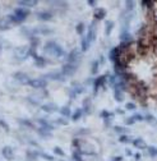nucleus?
I'll return each instance as SVG.
<instances>
[{
	"mask_svg": "<svg viewBox=\"0 0 157 161\" xmlns=\"http://www.w3.org/2000/svg\"><path fill=\"white\" fill-rule=\"evenodd\" d=\"M134 159H135V161H139V160H141V154H139V152H138V154H135Z\"/></svg>",
	"mask_w": 157,
	"mask_h": 161,
	"instance_id": "obj_63",
	"label": "nucleus"
},
{
	"mask_svg": "<svg viewBox=\"0 0 157 161\" xmlns=\"http://www.w3.org/2000/svg\"><path fill=\"white\" fill-rule=\"evenodd\" d=\"M52 151H54V154H55L56 156H60V157H64V156H65V152H64L62 148H60L59 146H55Z\"/></svg>",
	"mask_w": 157,
	"mask_h": 161,
	"instance_id": "obj_45",
	"label": "nucleus"
},
{
	"mask_svg": "<svg viewBox=\"0 0 157 161\" xmlns=\"http://www.w3.org/2000/svg\"><path fill=\"white\" fill-rule=\"evenodd\" d=\"M90 46H91V45L88 44V41H87L86 36H82V37H81V51H82V53H86L87 50H88Z\"/></svg>",
	"mask_w": 157,
	"mask_h": 161,
	"instance_id": "obj_33",
	"label": "nucleus"
},
{
	"mask_svg": "<svg viewBox=\"0 0 157 161\" xmlns=\"http://www.w3.org/2000/svg\"><path fill=\"white\" fill-rule=\"evenodd\" d=\"M132 143H133V146L137 147L138 150H146V148L148 147V146H147V143H146V141H144L143 138H141V137L134 138Z\"/></svg>",
	"mask_w": 157,
	"mask_h": 161,
	"instance_id": "obj_21",
	"label": "nucleus"
},
{
	"mask_svg": "<svg viewBox=\"0 0 157 161\" xmlns=\"http://www.w3.org/2000/svg\"><path fill=\"white\" fill-rule=\"evenodd\" d=\"M17 4H18L19 6L22 8H33V6H36L38 4L37 0H19V2H17Z\"/></svg>",
	"mask_w": 157,
	"mask_h": 161,
	"instance_id": "obj_20",
	"label": "nucleus"
},
{
	"mask_svg": "<svg viewBox=\"0 0 157 161\" xmlns=\"http://www.w3.org/2000/svg\"><path fill=\"white\" fill-rule=\"evenodd\" d=\"M78 70V64H73V63H65L62 66V73L65 77H73Z\"/></svg>",
	"mask_w": 157,
	"mask_h": 161,
	"instance_id": "obj_8",
	"label": "nucleus"
},
{
	"mask_svg": "<svg viewBox=\"0 0 157 161\" xmlns=\"http://www.w3.org/2000/svg\"><path fill=\"white\" fill-rule=\"evenodd\" d=\"M2 155L5 160H13L14 159V150L10 147V146H4L2 148Z\"/></svg>",
	"mask_w": 157,
	"mask_h": 161,
	"instance_id": "obj_16",
	"label": "nucleus"
},
{
	"mask_svg": "<svg viewBox=\"0 0 157 161\" xmlns=\"http://www.w3.org/2000/svg\"><path fill=\"white\" fill-rule=\"evenodd\" d=\"M134 8H135V2H133V0H127L125 2V10L134 12Z\"/></svg>",
	"mask_w": 157,
	"mask_h": 161,
	"instance_id": "obj_41",
	"label": "nucleus"
},
{
	"mask_svg": "<svg viewBox=\"0 0 157 161\" xmlns=\"http://www.w3.org/2000/svg\"><path fill=\"white\" fill-rule=\"evenodd\" d=\"M121 56H123V53H121L118 47H112L110 51H109V59H110L112 63H115L116 60H119Z\"/></svg>",
	"mask_w": 157,
	"mask_h": 161,
	"instance_id": "obj_15",
	"label": "nucleus"
},
{
	"mask_svg": "<svg viewBox=\"0 0 157 161\" xmlns=\"http://www.w3.org/2000/svg\"><path fill=\"white\" fill-rule=\"evenodd\" d=\"M18 123L21 124V125H23V127H26V128H28V129H36V124H34L32 120H30V119H18Z\"/></svg>",
	"mask_w": 157,
	"mask_h": 161,
	"instance_id": "obj_26",
	"label": "nucleus"
},
{
	"mask_svg": "<svg viewBox=\"0 0 157 161\" xmlns=\"http://www.w3.org/2000/svg\"><path fill=\"white\" fill-rule=\"evenodd\" d=\"M28 40H30V42H31L30 47L33 49V50H36V47L40 45V38L36 37V36H33V37H31V38H28Z\"/></svg>",
	"mask_w": 157,
	"mask_h": 161,
	"instance_id": "obj_39",
	"label": "nucleus"
},
{
	"mask_svg": "<svg viewBox=\"0 0 157 161\" xmlns=\"http://www.w3.org/2000/svg\"><path fill=\"white\" fill-rule=\"evenodd\" d=\"M87 41H88V44H93L97 38V21H92L88 26V30H87V36H86Z\"/></svg>",
	"mask_w": 157,
	"mask_h": 161,
	"instance_id": "obj_3",
	"label": "nucleus"
},
{
	"mask_svg": "<svg viewBox=\"0 0 157 161\" xmlns=\"http://www.w3.org/2000/svg\"><path fill=\"white\" fill-rule=\"evenodd\" d=\"M93 82H95V78H88L86 81V84H93Z\"/></svg>",
	"mask_w": 157,
	"mask_h": 161,
	"instance_id": "obj_62",
	"label": "nucleus"
},
{
	"mask_svg": "<svg viewBox=\"0 0 157 161\" xmlns=\"http://www.w3.org/2000/svg\"><path fill=\"white\" fill-rule=\"evenodd\" d=\"M55 123H56L58 125H68V124H69V120L62 116V118H58V119L55 120Z\"/></svg>",
	"mask_w": 157,
	"mask_h": 161,
	"instance_id": "obj_46",
	"label": "nucleus"
},
{
	"mask_svg": "<svg viewBox=\"0 0 157 161\" xmlns=\"http://www.w3.org/2000/svg\"><path fill=\"white\" fill-rule=\"evenodd\" d=\"M42 78H45L46 81H54V82H62L64 83L66 81V77L62 73V72H59V70H55V72H49L46 74H43L42 75Z\"/></svg>",
	"mask_w": 157,
	"mask_h": 161,
	"instance_id": "obj_4",
	"label": "nucleus"
},
{
	"mask_svg": "<svg viewBox=\"0 0 157 161\" xmlns=\"http://www.w3.org/2000/svg\"><path fill=\"white\" fill-rule=\"evenodd\" d=\"M27 101H28L31 105H33V106H40V105H41V101L37 100L34 96H28V97H27Z\"/></svg>",
	"mask_w": 157,
	"mask_h": 161,
	"instance_id": "obj_44",
	"label": "nucleus"
},
{
	"mask_svg": "<svg viewBox=\"0 0 157 161\" xmlns=\"http://www.w3.org/2000/svg\"><path fill=\"white\" fill-rule=\"evenodd\" d=\"M133 119H134L135 122H144V115H142L141 113H135V114L133 115Z\"/></svg>",
	"mask_w": 157,
	"mask_h": 161,
	"instance_id": "obj_51",
	"label": "nucleus"
},
{
	"mask_svg": "<svg viewBox=\"0 0 157 161\" xmlns=\"http://www.w3.org/2000/svg\"><path fill=\"white\" fill-rule=\"evenodd\" d=\"M105 62H106V60H105V56H103V55H100L99 64H100V65H103V64H105Z\"/></svg>",
	"mask_w": 157,
	"mask_h": 161,
	"instance_id": "obj_59",
	"label": "nucleus"
},
{
	"mask_svg": "<svg viewBox=\"0 0 157 161\" xmlns=\"http://www.w3.org/2000/svg\"><path fill=\"white\" fill-rule=\"evenodd\" d=\"M93 17H95V21H102L106 17V9H103V8H96L93 10Z\"/></svg>",
	"mask_w": 157,
	"mask_h": 161,
	"instance_id": "obj_19",
	"label": "nucleus"
},
{
	"mask_svg": "<svg viewBox=\"0 0 157 161\" xmlns=\"http://www.w3.org/2000/svg\"><path fill=\"white\" fill-rule=\"evenodd\" d=\"M34 53V50L31 49L30 46H19L14 50V54H13V58H14V62H18V63H22L24 62L27 58L32 56V54Z\"/></svg>",
	"mask_w": 157,
	"mask_h": 161,
	"instance_id": "obj_2",
	"label": "nucleus"
},
{
	"mask_svg": "<svg viewBox=\"0 0 157 161\" xmlns=\"http://www.w3.org/2000/svg\"><path fill=\"white\" fill-rule=\"evenodd\" d=\"M82 58V51L79 49H73L66 56V63H73V64H79Z\"/></svg>",
	"mask_w": 157,
	"mask_h": 161,
	"instance_id": "obj_7",
	"label": "nucleus"
},
{
	"mask_svg": "<svg viewBox=\"0 0 157 161\" xmlns=\"http://www.w3.org/2000/svg\"><path fill=\"white\" fill-rule=\"evenodd\" d=\"M36 15H37V19L38 21L47 22V21L52 19V17H54V12H51V10H41V12H37Z\"/></svg>",
	"mask_w": 157,
	"mask_h": 161,
	"instance_id": "obj_13",
	"label": "nucleus"
},
{
	"mask_svg": "<svg viewBox=\"0 0 157 161\" xmlns=\"http://www.w3.org/2000/svg\"><path fill=\"white\" fill-rule=\"evenodd\" d=\"M47 5H54V8H58V9H66L68 8V3L66 2H62V0H59V2H45Z\"/></svg>",
	"mask_w": 157,
	"mask_h": 161,
	"instance_id": "obj_24",
	"label": "nucleus"
},
{
	"mask_svg": "<svg viewBox=\"0 0 157 161\" xmlns=\"http://www.w3.org/2000/svg\"><path fill=\"white\" fill-rule=\"evenodd\" d=\"M105 83H106V75H100V77L95 78V82H93V96H97L100 88H105Z\"/></svg>",
	"mask_w": 157,
	"mask_h": 161,
	"instance_id": "obj_9",
	"label": "nucleus"
},
{
	"mask_svg": "<svg viewBox=\"0 0 157 161\" xmlns=\"http://www.w3.org/2000/svg\"><path fill=\"white\" fill-rule=\"evenodd\" d=\"M0 127H2V128H3L4 131H6V132L9 131V125H8L3 119H0Z\"/></svg>",
	"mask_w": 157,
	"mask_h": 161,
	"instance_id": "obj_55",
	"label": "nucleus"
},
{
	"mask_svg": "<svg viewBox=\"0 0 157 161\" xmlns=\"http://www.w3.org/2000/svg\"><path fill=\"white\" fill-rule=\"evenodd\" d=\"M82 110H83V114H92V99L91 97H86L83 100Z\"/></svg>",
	"mask_w": 157,
	"mask_h": 161,
	"instance_id": "obj_17",
	"label": "nucleus"
},
{
	"mask_svg": "<svg viewBox=\"0 0 157 161\" xmlns=\"http://www.w3.org/2000/svg\"><path fill=\"white\" fill-rule=\"evenodd\" d=\"M42 50H43V53L45 54H49L51 56L56 58V59H60V58H63L65 55L64 49L59 44H56V41H54V40L46 41L45 45H43V47H42Z\"/></svg>",
	"mask_w": 157,
	"mask_h": 161,
	"instance_id": "obj_1",
	"label": "nucleus"
},
{
	"mask_svg": "<svg viewBox=\"0 0 157 161\" xmlns=\"http://www.w3.org/2000/svg\"><path fill=\"white\" fill-rule=\"evenodd\" d=\"M144 122L150 123V124H151V123L153 124V123L156 122V119H155V116H153L152 114H146V115H144Z\"/></svg>",
	"mask_w": 157,
	"mask_h": 161,
	"instance_id": "obj_49",
	"label": "nucleus"
},
{
	"mask_svg": "<svg viewBox=\"0 0 157 161\" xmlns=\"http://www.w3.org/2000/svg\"><path fill=\"white\" fill-rule=\"evenodd\" d=\"M0 53H2V45H0Z\"/></svg>",
	"mask_w": 157,
	"mask_h": 161,
	"instance_id": "obj_64",
	"label": "nucleus"
},
{
	"mask_svg": "<svg viewBox=\"0 0 157 161\" xmlns=\"http://www.w3.org/2000/svg\"><path fill=\"white\" fill-rule=\"evenodd\" d=\"M72 159H73L74 161H84L83 157H82V155H81L78 151H74V152H73V154H72Z\"/></svg>",
	"mask_w": 157,
	"mask_h": 161,
	"instance_id": "obj_47",
	"label": "nucleus"
},
{
	"mask_svg": "<svg viewBox=\"0 0 157 161\" xmlns=\"http://www.w3.org/2000/svg\"><path fill=\"white\" fill-rule=\"evenodd\" d=\"M13 78L15 81H18V83L21 84H28L30 83V77H28V74L27 73H24V72H15L13 74Z\"/></svg>",
	"mask_w": 157,
	"mask_h": 161,
	"instance_id": "obj_10",
	"label": "nucleus"
},
{
	"mask_svg": "<svg viewBox=\"0 0 157 161\" xmlns=\"http://www.w3.org/2000/svg\"><path fill=\"white\" fill-rule=\"evenodd\" d=\"M114 26H115L114 21H106L105 22V36L106 37H109L111 35L112 30H114Z\"/></svg>",
	"mask_w": 157,
	"mask_h": 161,
	"instance_id": "obj_27",
	"label": "nucleus"
},
{
	"mask_svg": "<svg viewBox=\"0 0 157 161\" xmlns=\"http://www.w3.org/2000/svg\"><path fill=\"white\" fill-rule=\"evenodd\" d=\"M119 38H120V42H128V44H133V36L132 33L129 31H125V32H120L119 35Z\"/></svg>",
	"mask_w": 157,
	"mask_h": 161,
	"instance_id": "obj_18",
	"label": "nucleus"
},
{
	"mask_svg": "<svg viewBox=\"0 0 157 161\" xmlns=\"http://www.w3.org/2000/svg\"><path fill=\"white\" fill-rule=\"evenodd\" d=\"M54 30L46 27V26H37V27H32V36H49V35H54Z\"/></svg>",
	"mask_w": 157,
	"mask_h": 161,
	"instance_id": "obj_6",
	"label": "nucleus"
},
{
	"mask_svg": "<svg viewBox=\"0 0 157 161\" xmlns=\"http://www.w3.org/2000/svg\"><path fill=\"white\" fill-rule=\"evenodd\" d=\"M115 114H120V115H124V114H125V110H120V109H116V110H115Z\"/></svg>",
	"mask_w": 157,
	"mask_h": 161,
	"instance_id": "obj_61",
	"label": "nucleus"
},
{
	"mask_svg": "<svg viewBox=\"0 0 157 161\" xmlns=\"http://www.w3.org/2000/svg\"><path fill=\"white\" fill-rule=\"evenodd\" d=\"M137 106L134 103H127L125 104V110H129V111H133V110H135Z\"/></svg>",
	"mask_w": 157,
	"mask_h": 161,
	"instance_id": "obj_52",
	"label": "nucleus"
},
{
	"mask_svg": "<svg viewBox=\"0 0 157 161\" xmlns=\"http://www.w3.org/2000/svg\"><path fill=\"white\" fill-rule=\"evenodd\" d=\"M84 31H86V24H84L83 22L77 23V26H75V32H77L81 37L84 36Z\"/></svg>",
	"mask_w": 157,
	"mask_h": 161,
	"instance_id": "obj_32",
	"label": "nucleus"
},
{
	"mask_svg": "<svg viewBox=\"0 0 157 161\" xmlns=\"http://www.w3.org/2000/svg\"><path fill=\"white\" fill-rule=\"evenodd\" d=\"M115 116V113H110L107 111V110H102V111L100 113V118L101 119H112V118Z\"/></svg>",
	"mask_w": 157,
	"mask_h": 161,
	"instance_id": "obj_34",
	"label": "nucleus"
},
{
	"mask_svg": "<svg viewBox=\"0 0 157 161\" xmlns=\"http://www.w3.org/2000/svg\"><path fill=\"white\" fill-rule=\"evenodd\" d=\"M40 107H41L42 111H43V113H46V114H54V113L59 111V109H60V107H58V105L54 104V103L43 104V105H41Z\"/></svg>",
	"mask_w": 157,
	"mask_h": 161,
	"instance_id": "obj_12",
	"label": "nucleus"
},
{
	"mask_svg": "<svg viewBox=\"0 0 157 161\" xmlns=\"http://www.w3.org/2000/svg\"><path fill=\"white\" fill-rule=\"evenodd\" d=\"M114 99L116 103H123L125 96H124V92L120 91V90H114Z\"/></svg>",
	"mask_w": 157,
	"mask_h": 161,
	"instance_id": "obj_30",
	"label": "nucleus"
},
{
	"mask_svg": "<svg viewBox=\"0 0 157 161\" xmlns=\"http://www.w3.org/2000/svg\"><path fill=\"white\" fill-rule=\"evenodd\" d=\"M99 68H100L99 60H93V62H92V65H91V74H92V75L97 74V73H99Z\"/></svg>",
	"mask_w": 157,
	"mask_h": 161,
	"instance_id": "obj_40",
	"label": "nucleus"
},
{
	"mask_svg": "<svg viewBox=\"0 0 157 161\" xmlns=\"http://www.w3.org/2000/svg\"><path fill=\"white\" fill-rule=\"evenodd\" d=\"M40 156L42 157V159H45L46 161H54L55 159H54V156L52 155H49V154H46V152H40Z\"/></svg>",
	"mask_w": 157,
	"mask_h": 161,
	"instance_id": "obj_48",
	"label": "nucleus"
},
{
	"mask_svg": "<svg viewBox=\"0 0 157 161\" xmlns=\"http://www.w3.org/2000/svg\"><path fill=\"white\" fill-rule=\"evenodd\" d=\"M114 132L116 133V134H119V135H123V134H127L128 133V129L127 128H124V127H120V125H114Z\"/></svg>",
	"mask_w": 157,
	"mask_h": 161,
	"instance_id": "obj_37",
	"label": "nucleus"
},
{
	"mask_svg": "<svg viewBox=\"0 0 157 161\" xmlns=\"http://www.w3.org/2000/svg\"><path fill=\"white\" fill-rule=\"evenodd\" d=\"M134 138H132L129 134H123V135H120L119 137V142L120 143H132Z\"/></svg>",
	"mask_w": 157,
	"mask_h": 161,
	"instance_id": "obj_38",
	"label": "nucleus"
},
{
	"mask_svg": "<svg viewBox=\"0 0 157 161\" xmlns=\"http://www.w3.org/2000/svg\"><path fill=\"white\" fill-rule=\"evenodd\" d=\"M36 132H37V134L40 135L42 139H50V138H52V132H49L46 129L41 128V127H40V128H36Z\"/></svg>",
	"mask_w": 157,
	"mask_h": 161,
	"instance_id": "obj_22",
	"label": "nucleus"
},
{
	"mask_svg": "<svg viewBox=\"0 0 157 161\" xmlns=\"http://www.w3.org/2000/svg\"><path fill=\"white\" fill-rule=\"evenodd\" d=\"M59 113H60V115H62L63 118H70L72 116V110H70V107H69V105H65L63 107H60Z\"/></svg>",
	"mask_w": 157,
	"mask_h": 161,
	"instance_id": "obj_28",
	"label": "nucleus"
},
{
	"mask_svg": "<svg viewBox=\"0 0 157 161\" xmlns=\"http://www.w3.org/2000/svg\"><path fill=\"white\" fill-rule=\"evenodd\" d=\"M36 122L38 123V125L41 127V128L46 129V131H49V132H52V131L55 129V125L52 124L51 122H49L47 119H45V118H37Z\"/></svg>",
	"mask_w": 157,
	"mask_h": 161,
	"instance_id": "obj_11",
	"label": "nucleus"
},
{
	"mask_svg": "<svg viewBox=\"0 0 157 161\" xmlns=\"http://www.w3.org/2000/svg\"><path fill=\"white\" fill-rule=\"evenodd\" d=\"M27 143H28V145H31V146H33V147H37L38 150L41 148L38 143H37L36 141H34V139H32V138H28V139H27Z\"/></svg>",
	"mask_w": 157,
	"mask_h": 161,
	"instance_id": "obj_53",
	"label": "nucleus"
},
{
	"mask_svg": "<svg viewBox=\"0 0 157 161\" xmlns=\"http://www.w3.org/2000/svg\"><path fill=\"white\" fill-rule=\"evenodd\" d=\"M87 134H91V131L87 129V128H79L78 131H75L74 135L78 138V137H82V135H87Z\"/></svg>",
	"mask_w": 157,
	"mask_h": 161,
	"instance_id": "obj_36",
	"label": "nucleus"
},
{
	"mask_svg": "<svg viewBox=\"0 0 157 161\" xmlns=\"http://www.w3.org/2000/svg\"><path fill=\"white\" fill-rule=\"evenodd\" d=\"M87 4H88L91 8H95V9H96V5H97V2H95V0H88V2H87Z\"/></svg>",
	"mask_w": 157,
	"mask_h": 161,
	"instance_id": "obj_57",
	"label": "nucleus"
},
{
	"mask_svg": "<svg viewBox=\"0 0 157 161\" xmlns=\"http://www.w3.org/2000/svg\"><path fill=\"white\" fill-rule=\"evenodd\" d=\"M66 94H68V96H69V99H72V100H75V97H77V94L73 91V88L72 87H69L68 90H66Z\"/></svg>",
	"mask_w": 157,
	"mask_h": 161,
	"instance_id": "obj_50",
	"label": "nucleus"
},
{
	"mask_svg": "<svg viewBox=\"0 0 157 161\" xmlns=\"http://www.w3.org/2000/svg\"><path fill=\"white\" fill-rule=\"evenodd\" d=\"M125 155H127V156H133L132 150H130V148H125Z\"/></svg>",
	"mask_w": 157,
	"mask_h": 161,
	"instance_id": "obj_60",
	"label": "nucleus"
},
{
	"mask_svg": "<svg viewBox=\"0 0 157 161\" xmlns=\"http://www.w3.org/2000/svg\"><path fill=\"white\" fill-rule=\"evenodd\" d=\"M135 123V120L133 119V116H129V118H127V119H124V124L125 125H133Z\"/></svg>",
	"mask_w": 157,
	"mask_h": 161,
	"instance_id": "obj_54",
	"label": "nucleus"
},
{
	"mask_svg": "<svg viewBox=\"0 0 157 161\" xmlns=\"http://www.w3.org/2000/svg\"><path fill=\"white\" fill-rule=\"evenodd\" d=\"M47 84H49V82H47L45 78L40 77V78H33V79H31L30 83H28V86H31V87L34 88V90L41 91V90H45V88L47 87Z\"/></svg>",
	"mask_w": 157,
	"mask_h": 161,
	"instance_id": "obj_5",
	"label": "nucleus"
},
{
	"mask_svg": "<svg viewBox=\"0 0 157 161\" xmlns=\"http://www.w3.org/2000/svg\"><path fill=\"white\" fill-rule=\"evenodd\" d=\"M147 154L151 157H157V147L156 146H148L147 147Z\"/></svg>",
	"mask_w": 157,
	"mask_h": 161,
	"instance_id": "obj_42",
	"label": "nucleus"
},
{
	"mask_svg": "<svg viewBox=\"0 0 157 161\" xmlns=\"http://www.w3.org/2000/svg\"><path fill=\"white\" fill-rule=\"evenodd\" d=\"M146 31H147V26L143 23V24H142V27H139V28L137 30L135 35H137L139 38H143V37H146Z\"/></svg>",
	"mask_w": 157,
	"mask_h": 161,
	"instance_id": "obj_35",
	"label": "nucleus"
},
{
	"mask_svg": "<svg viewBox=\"0 0 157 161\" xmlns=\"http://www.w3.org/2000/svg\"><path fill=\"white\" fill-rule=\"evenodd\" d=\"M111 161H123V156H112Z\"/></svg>",
	"mask_w": 157,
	"mask_h": 161,
	"instance_id": "obj_58",
	"label": "nucleus"
},
{
	"mask_svg": "<svg viewBox=\"0 0 157 161\" xmlns=\"http://www.w3.org/2000/svg\"><path fill=\"white\" fill-rule=\"evenodd\" d=\"M26 156H27V161H36L40 156V152L36 150H27L26 151Z\"/></svg>",
	"mask_w": 157,
	"mask_h": 161,
	"instance_id": "obj_25",
	"label": "nucleus"
},
{
	"mask_svg": "<svg viewBox=\"0 0 157 161\" xmlns=\"http://www.w3.org/2000/svg\"><path fill=\"white\" fill-rule=\"evenodd\" d=\"M72 88H73V91L77 94V96H78V95H82V94H84V92H86V87L83 86V84L78 83V82H73V83H72Z\"/></svg>",
	"mask_w": 157,
	"mask_h": 161,
	"instance_id": "obj_23",
	"label": "nucleus"
},
{
	"mask_svg": "<svg viewBox=\"0 0 157 161\" xmlns=\"http://www.w3.org/2000/svg\"><path fill=\"white\" fill-rule=\"evenodd\" d=\"M32 58H33V60H34V65H36L37 68H43L47 63H51V62H49L46 58H43V56H40V55H37L36 54V51H34L33 54H32Z\"/></svg>",
	"mask_w": 157,
	"mask_h": 161,
	"instance_id": "obj_14",
	"label": "nucleus"
},
{
	"mask_svg": "<svg viewBox=\"0 0 157 161\" xmlns=\"http://www.w3.org/2000/svg\"><path fill=\"white\" fill-rule=\"evenodd\" d=\"M82 115H83V110H82V107L81 109H77L74 113H72V116H70V119L73 120V122H78L82 118Z\"/></svg>",
	"mask_w": 157,
	"mask_h": 161,
	"instance_id": "obj_31",
	"label": "nucleus"
},
{
	"mask_svg": "<svg viewBox=\"0 0 157 161\" xmlns=\"http://www.w3.org/2000/svg\"><path fill=\"white\" fill-rule=\"evenodd\" d=\"M105 75H106V82L109 83V86L110 87H114L115 84H116V82H118V77H116L115 74H109V73H106Z\"/></svg>",
	"mask_w": 157,
	"mask_h": 161,
	"instance_id": "obj_29",
	"label": "nucleus"
},
{
	"mask_svg": "<svg viewBox=\"0 0 157 161\" xmlns=\"http://www.w3.org/2000/svg\"><path fill=\"white\" fill-rule=\"evenodd\" d=\"M83 141H84V139H81V138H77V137H75V138L73 139V142H72V146H73V147L75 148V151L81 148V146H82V143H83Z\"/></svg>",
	"mask_w": 157,
	"mask_h": 161,
	"instance_id": "obj_43",
	"label": "nucleus"
},
{
	"mask_svg": "<svg viewBox=\"0 0 157 161\" xmlns=\"http://www.w3.org/2000/svg\"><path fill=\"white\" fill-rule=\"evenodd\" d=\"M103 124H105V128H109V127H111V124H112V119H105Z\"/></svg>",
	"mask_w": 157,
	"mask_h": 161,
	"instance_id": "obj_56",
	"label": "nucleus"
}]
</instances>
